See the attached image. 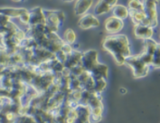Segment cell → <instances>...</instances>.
<instances>
[{
    "mask_svg": "<svg viewBox=\"0 0 160 123\" xmlns=\"http://www.w3.org/2000/svg\"><path fill=\"white\" fill-rule=\"evenodd\" d=\"M102 48L110 53L118 65L125 64L127 59L132 55L129 41L125 34L118 33L106 36L102 42Z\"/></svg>",
    "mask_w": 160,
    "mask_h": 123,
    "instance_id": "1",
    "label": "cell"
},
{
    "mask_svg": "<svg viewBox=\"0 0 160 123\" xmlns=\"http://www.w3.org/2000/svg\"><path fill=\"white\" fill-rule=\"evenodd\" d=\"M126 64L131 67L133 71V76L136 79L143 78L147 76L149 72V67L141 60L139 54L131 55L126 60Z\"/></svg>",
    "mask_w": 160,
    "mask_h": 123,
    "instance_id": "2",
    "label": "cell"
},
{
    "mask_svg": "<svg viewBox=\"0 0 160 123\" xmlns=\"http://www.w3.org/2000/svg\"><path fill=\"white\" fill-rule=\"evenodd\" d=\"M145 7V14L146 18L142 22L141 25L149 26V27H156L158 25V14L157 8V2L155 1H144Z\"/></svg>",
    "mask_w": 160,
    "mask_h": 123,
    "instance_id": "3",
    "label": "cell"
},
{
    "mask_svg": "<svg viewBox=\"0 0 160 123\" xmlns=\"http://www.w3.org/2000/svg\"><path fill=\"white\" fill-rule=\"evenodd\" d=\"M99 64L98 62V52L95 50H88L82 54L81 60V65L83 67L86 72L92 73L95 66Z\"/></svg>",
    "mask_w": 160,
    "mask_h": 123,
    "instance_id": "4",
    "label": "cell"
},
{
    "mask_svg": "<svg viewBox=\"0 0 160 123\" xmlns=\"http://www.w3.org/2000/svg\"><path fill=\"white\" fill-rule=\"evenodd\" d=\"M123 26H124L123 21L117 17H113V16L108 17L104 22L105 30L109 33H110V35L118 34V32H120L122 30Z\"/></svg>",
    "mask_w": 160,
    "mask_h": 123,
    "instance_id": "5",
    "label": "cell"
},
{
    "mask_svg": "<svg viewBox=\"0 0 160 123\" xmlns=\"http://www.w3.org/2000/svg\"><path fill=\"white\" fill-rule=\"evenodd\" d=\"M99 25H100V20L94 15L89 14V13L82 16L80 18V20L78 21V26L83 30L98 27Z\"/></svg>",
    "mask_w": 160,
    "mask_h": 123,
    "instance_id": "6",
    "label": "cell"
},
{
    "mask_svg": "<svg viewBox=\"0 0 160 123\" xmlns=\"http://www.w3.org/2000/svg\"><path fill=\"white\" fill-rule=\"evenodd\" d=\"M38 25H46L44 10L42 8H35L30 11L29 26H34Z\"/></svg>",
    "mask_w": 160,
    "mask_h": 123,
    "instance_id": "7",
    "label": "cell"
},
{
    "mask_svg": "<svg viewBox=\"0 0 160 123\" xmlns=\"http://www.w3.org/2000/svg\"><path fill=\"white\" fill-rule=\"evenodd\" d=\"M133 33L136 38L145 41L148 39H152V36L154 35V28L143 25H135Z\"/></svg>",
    "mask_w": 160,
    "mask_h": 123,
    "instance_id": "8",
    "label": "cell"
},
{
    "mask_svg": "<svg viewBox=\"0 0 160 123\" xmlns=\"http://www.w3.org/2000/svg\"><path fill=\"white\" fill-rule=\"evenodd\" d=\"M92 5L93 1H77L74 6V14L76 16H84Z\"/></svg>",
    "mask_w": 160,
    "mask_h": 123,
    "instance_id": "9",
    "label": "cell"
},
{
    "mask_svg": "<svg viewBox=\"0 0 160 123\" xmlns=\"http://www.w3.org/2000/svg\"><path fill=\"white\" fill-rule=\"evenodd\" d=\"M108 66L103 64H98L92 71V76L95 80L97 79H107L108 77Z\"/></svg>",
    "mask_w": 160,
    "mask_h": 123,
    "instance_id": "10",
    "label": "cell"
},
{
    "mask_svg": "<svg viewBox=\"0 0 160 123\" xmlns=\"http://www.w3.org/2000/svg\"><path fill=\"white\" fill-rule=\"evenodd\" d=\"M112 15L113 17H117L120 20H124L129 17V9L128 8L125 7L124 5L118 4L112 8Z\"/></svg>",
    "mask_w": 160,
    "mask_h": 123,
    "instance_id": "11",
    "label": "cell"
},
{
    "mask_svg": "<svg viewBox=\"0 0 160 123\" xmlns=\"http://www.w3.org/2000/svg\"><path fill=\"white\" fill-rule=\"evenodd\" d=\"M110 10L112 11V8L110 6L108 1H99L94 8V14L96 16H101L109 13Z\"/></svg>",
    "mask_w": 160,
    "mask_h": 123,
    "instance_id": "12",
    "label": "cell"
},
{
    "mask_svg": "<svg viewBox=\"0 0 160 123\" xmlns=\"http://www.w3.org/2000/svg\"><path fill=\"white\" fill-rule=\"evenodd\" d=\"M27 11L25 8H2L1 9V15H5L8 17H21L24 13Z\"/></svg>",
    "mask_w": 160,
    "mask_h": 123,
    "instance_id": "13",
    "label": "cell"
},
{
    "mask_svg": "<svg viewBox=\"0 0 160 123\" xmlns=\"http://www.w3.org/2000/svg\"><path fill=\"white\" fill-rule=\"evenodd\" d=\"M158 43L157 41H155L154 39L145 40L144 41L143 53L153 56L154 54H155V52H156V50L158 48Z\"/></svg>",
    "mask_w": 160,
    "mask_h": 123,
    "instance_id": "14",
    "label": "cell"
},
{
    "mask_svg": "<svg viewBox=\"0 0 160 123\" xmlns=\"http://www.w3.org/2000/svg\"><path fill=\"white\" fill-rule=\"evenodd\" d=\"M129 17L131 18V21L135 25H141L142 22L146 18L145 11H130L129 10Z\"/></svg>",
    "mask_w": 160,
    "mask_h": 123,
    "instance_id": "15",
    "label": "cell"
},
{
    "mask_svg": "<svg viewBox=\"0 0 160 123\" xmlns=\"http://www.w3.org/2000/svg\"><path fill=\"white\" fill-rule=\"evenodd\" d=\"M64 42L68 44H73L76 41V33L72 28H68L63 34Z\"/></svg>",
    "mask_w": 160,
    "mask_h": 123,
    "instance_id": "16",
    "label": "cell"
},
{
    "mask_svg": "<svg viewBox=\"0 0 160 123\" xmlns=\"http://www.w3.org/2000/svg\"><path fill=\"white\" fill-rule=\"evenodd\" d=\"M107 87V82L106 79H97L95 80V84H94V89L93 90L97 93H102V91L106 89Z\"/></svg>",
    "mask_w": 160,
    "mask_h": 123,
    "instance_id": "17",
    "label": "cell"
},
{
    "mask_svg": "<svg viewBox=\"0 0 160 123\" xmlns=\"http://www.w3.org/2000/svg\"><path fill=\"white\" fill-rule=\"evenodd\" d=\"M128 9L130 11H144V1H129Z\"/></svg>",
    "mask_w": 160,
    "mask_h": 123,
    "instance_id": "18",
    "label": "cell"
},
{
    "mask_svg": "<svg viewBox=\"0 0 160 123\" xmlns=\"http://www.w3.org/2000/svg\"><path fill=\"white\" fill-rule=\"evenodd\" d=\"M151 66H153L156 69H160V44H158V48H157L154 55H153Z\"/></svg>",
    "mask_w": 160,
    "mask_h": 123,
    "instance_id": "19",
    "label": "cell"
},
{
    "mask_svg": "<svg viewBox=\"0 0 160 123\" xmlns=\"http://www.w3.org/2000/svg\"><path fill=\"white\" fill-rule=\"evenodd\" d=\"M67 57V54H66L65 53H63L62 50H60L59 52H57V53L55 54V58H56V60H58L59 62L62 63V64H64V63L66 62Z\"/></svg>",
    "mask_w": 160,
    "mask_h": 123,
    "instance_id": "20",
    "label": "cell"
},
{
    "mask_svg": "<svg viewBox=\"0 0 160 123\" xmlns=\"http://www.w3.org/2000/svg\"><path fill=\"white\" fill-rule=\"evenodd\" d=\"M19 20L21 21V23L29 25V23H30V11L27 10L25 13H24L21 17H19Z\"/></svg>",
    "mask_w": 160,
    "mask_h": 123,
    "instance_id": "21",
    "label": "cell"
},
{
    "mask_svg": "<svg viewBox=\"0 0 160 123\" xmlns=\"http://www.w3.org/2000/svg\"><path fill=\"white\" fill-rule=\"evenodd\" d=\"M62 51L63 52V53H65L67 55H69V54H71L72 53V51H73V49H72V47L70 45V44H64L62 46Z\"/></svg>",
    "mask_w": 160,
    "mask_h": 123,
    "instance_id": "22",
    "label": "cell"
},
{
    "mask_svg": "<svg viewBox=\"0 0 160 123\" xmlns=\"http://www.w3.org/2000/svg\"><path fill=\"white\" fill-rule=\"evenodd\" d=\"M10 22V17L5 15H1V27H4Z\"/></svg>",
    "mask_w": 160,
    "mask_h": 123,
    "instance_id": "23",
    "label": "cell"
},
{
    "mask_svg": "<svg viewBox=\"0 0 160 123\" xmlns=\"http://www.w3.org/2000/svg\"><path fill=\"white\" fill-rule=\"evenodd\" d=\"M119 91H120V93H122V94H124V93H127V92H128V90H127L125 88H120Z\"/></svg>",
    "mask_w": 160,
    "mask_h": 123,
    "instance_id": "24",
    "label": "cell"
}]
</instances>
